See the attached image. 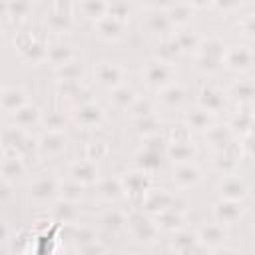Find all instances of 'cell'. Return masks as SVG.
Listing matches in <instances>:
<instances>
[{"label": "cell", "instance_id": "3957f363", "mask_svg": "<svg viewBox=\"0 0 255 255\" xmlns=\"http://www.w3.org/2000/svg\"><path fill=\"white\" fill-rule=\"evenodd\" d=\"M2 141H4V153L28 157L30 153H38V137H34L30 131H24L16 126H6L2 131Z\"/></svg>", "mask_w": 255, "mask_h": 255}, {"label": "cell", "instance_id": "d6a6232c", "mask_svg": "<svg viewBox=\"0 0 255 255\" xmlns=\"http://www.w3.org/2000/svg\"><path fill=\"white\" fill-rule=\"evenodd\" d=\"M197 155V147L191 139H183V141H171L167 143V151L165 157L177 165V163H189L193 157Z\"/></svg>", "mask_w": 255, "mask_h": 255}, {"label": "cell", "instance_id": "1f68e13d", "mask_svg": "<svg viewBox=\"0 0 255 255\" xmlns=\"http://www.w3.org/2000/svg\"><path fill=\"white\" fill-rule=\"evenodd\" d=\"M74 60H78L74 46H70V44H66V42H60V40H58V42H52V44L48 46V58H46V62H48L54 70H58V68L70 64V62H74Z\"/></svg>", "mask_w": 255, "mask_h": 255}, {"label": "cell", "instance_id": "ab89813d", "mask_svg": "<svg viewBox=\"0 0 255 255\" xmlns=\"http://www.w3.org/2000/svg\"><path fill=\"white\" fill-rule=\"evenodd\" d=\"M227 126L231 128L233 135L235 133H243L247 137V135H251L255 131V112H251V110H239V112H235L231 116V120H229Z\"/></svg>", "mask_w": 255, "mask_h": 255}, {"label": "cell", "instance_id": "6f0895ef", "mask_svg": "<svg viewBox=\"0 0 255 255\" xmlns=\"http://www.w3.org/2000/svg\"><path fill=\"white\" fill-rule=\"evenodd\" d=\"M16 189V185L14 183H10V181H4L2 179V201L4 203H8L10 201V197H12V191Z\"/></svg>", "mask_w": 255, "mask_h": 255}, {"label": "cell", "instance_id": "94428289", "mask_svg": "<svg viewBox=\"0 0 255 255\" xmlns=\"http://www.w3.org/2000/svg\"><path fill=\"white\" fill-rule=\"evenodd\" d=\"M253 12H255V10H253Z\"/></svg>", "mask_w": 255, "mask_h": 255}, {"label": "cell", "instance_id": "b9f144b4", "mask_svg": "<svg viewBox=\"0 0 255 255\" xmlns=\"http://www.w3.org/2000/svg\"><path fill=\"white\" fill-rule=\"evenodd\" d=\"M205 135V139H207V143L215 149V151H219V149H223L231 139H233V131H231V128L227 126V124H215L207 133H203Z\"/></svg>", "mask_w": 255, "mask_h": 255}, {"label": "cell", "instance_id": "d4e9b609", "mask_svg": "<svg viewBox=\"0 0 255 255\" xmlns=\"http://www.w3.org/2000/svg\"><path fill=\"white\" fill-rule=\"evenodd\" d=\"M227 94L215 86H205L199 92V108H203L205 112L217 116L219 112H223L227 108Z\"/></svg>", "mask_w": 255, "mask_h": 255}, {"label": "cell", "instance_id": "e0dca14e", "mask_svg": "<svg viewBox=\"0 0 255 255\" xmlns=\"http://www.w3.org/2000/svg\"><path fill=\"white\" fill-rule=\"evenodd\" d=\"M175 205V197H173V193H169L167 189H149L147 191V195L143 197V201H141V211H145L147 215H151V217H155L157 213H161V211H165V209H169V207H173Z\"/></svg>", "mask_w": 255, "mask_h": 255}, {"label": "cell", "instance_id": "680465c9", "mask_svg": "<svg viewBox=\"0 0 255 255\" xmlns=\"http://www.w3.org/2000/svg\"><path fill=\"white\" fill-rule=\"evenodd\" d=\"M193 255H205V249H203V247H199V249H197Z\"/></svg>", "mask_w": 255, "mask_h": 255}, {"label": "cell", "instance_id": "db71d44e", "mask_svg": "<svg viewBox=\"0 0 255 255\" xmlns=\"http://www.w3.org/2000/svg\"><path fill=\"white\" fill-rule=\"evenodd\" d=\"M237 28L241 30V34L249 40H255V12H247L239 18Z\"/></svg>", "mask_w": 255, "mask_h": 255}, {"label": "cell", "instance_id": "f35d334b", "mask_svg": "<svg viewBox=\"0 0 255 255\" xmlns=\"http://www.w3.org/2000/svg\"><path fill=\"white\" fill-rule=\"evenodd\" d=\"M157 100L163 108L167 110H179L183 104H185V90L179 86V84H169L167 88L159 90L157 92Z\"/></svg>", "mask_w": 255, "mask_h": 255}, {"label": "cell", "instance_id": "ba28073f", "mask_svg": "<svg viewBox=\"0 0 255 255\" xmlns=\"http://www.w3.org/2000/svg\"><path fill=\"white\" fill-rule=\"evenodd\" d=\"M120 177H122V183H124L126 197L131 203H135L137 207H141L143 197L151 189V175H147V173H143L139 169H129V171L122 173Z\"/></svg>", "mask_w": 255, "mask_h": 255}, {"label": "cell", "instance_id": "30bf717a", "mask_svg": "<svg viewBox=\"0 0 255 255\" xmlns=\"http://www.w3.org/2000/svg\"><path fill=\"white\" fill-rule=\"evenodd\" d=\"M173 76H175V68L165 64V62H159L155 58H151L143 66V80L155 92H159V90L167 88L169 84H173Z\"/></svg>", "mask_w": 255, "mask_h": 255}, {"label": "cell", "instance_id": "9c48e42d", "mask_svg": "<svg viewBox=\"0 0 255 255\" xmlns=\"http://www.w3.org/2000/svg\"><path fill=\"white\" fill-rule=\"evenodd\" d=\"M223 66L229 72L243 74V72H247V70H251L255 66V50L249 44H233V46H227L225 58H223Z\"/></svg>", "mask_w": 255, "mask_h": 255}, {"label": "cell", "instance_id": "f907efd6", "mask_svg": "<svg viewBox=\"0 0 255 255\" xmlns=\"http://www.w3.org/2000/svg\"><path fill=\"white\" fill-rule=\"evenodd\" d=\"M129 116H131V120L135 122V120H141V118H147V116H153L155 114V110H153V106H151V102L147 100V98H137L135 100V104L129 108V112H128Z\"/></svg>", "mask_w": 255, "mask_h": 255}, {"label": "cell", "instance_id": "5b68a950", "mask_svg": "<svg viewBox=\"0 0 255 255\" xmlns=\"http://www.w3.org/2000/svg\"><path fill=\"white\" fill-rule=\"evenodd\" d=\"M28 195L38 205H54L60 199V179L42 173L28 183Z\"/></svg>", "mask_w": 255, "mask_h": 255}, {"label": "cell", "instance_id": "836d02e7", "mask_svg": "<svg viewBox=\"0 0 255 255\" xmlns=\"http://www.w3.org/2000/svg\"><path fill=\"white\" fill-rule=\"evenodd\" d=\"M153 219H155L159 231L175 233V231H179V229L185 227V213H183V209H179L175 205L169 207V209H165V211H161V213H157Z\"/></svg>", "mask_w": 255, "mask_h": 255}, {"label": "cell", "instance_id": "f546056e", "mask_svg": "<svg viewBox=\"0 0 255 255\" xmlns=\"http://www.w3.org/2000/svg\"><path fill=\"white\" fill-rule=\"evenodd\" d=\"M163 157H165V153H161V151H153V149L141 147L133 155V169H139V171H143L147 175H153V173H157L161 169Z\"/></svg>", "mask_w": 255, "mask_h": 255}, {"label": "cell", "instance_id": "5bb4252c", "mask_svg": "<svg viewBox=\"0 0 255 255\" xmlns=\"http://www.w3.org/2000/svg\"><path fill=\"white\" fill-rule=\"evenodd\" d=\"M217 193L221 199L243 201L249 195V187L239 173H231V175H221V179L217 183Z\"/></svg>", "mask_w": 255, "mask_h": 255}, {"label": "cell", "instance_id": "f6af8a7d", "mask_svg": "<svg viewBox=\"0 0 255 255\" xmlns=\"http://www.w3.org/2000/svg\"><path fill=\"white\" fill-rule=\"evenodd\" d=\"M183 54L179 52V48H177V44L173 42V38H167V40H161L159 42V46H157V50H155V60H159V62H165V64H169V66H175V62L181 58Z\"/></svg>", "mask_w": 255, "mask_h": 255}, {"label": "cell", "instance_id": "484cf974", "mask_svg": "<svg viewBox=\"0 0 255 255\" xmlns=\"http://www.w3.org/2000/svg\"><path fill=\"white\" fill-rule=\"evenodd\" d=\"M183 126L191 131V133H207L213 126H215V116L205 112L203 108H193L183 116Z\"/></svg>", "mask_w": 255, "mask_h": 255}, {"label": "cell", "instance_id": "ac0fdd59", "mask_svg": "<svg viewBox=\"0 0 255 255\" xmlns=\"http://www.w3.org/2000/svg\"><path fill=\"white\" fill-rule=\"evenodd\" d=\"M68 177H72L74 181L82 183L84 187L94 185V183L100 181L98 165H96V161H92V159H88V157L76 159V161H72L70 167H68Z\"/></svg>", "mask_w": 255, "mask_h": 255}, {"label": "cell", "instance_id": "4316f807", "mask_svg": "<svg viewBox=\"0 0 255 255\" xmlns=\"http://www.w3.org/2000/svg\"><path fill=\"white\" fill-rule=\"evenodd\" d=\"M128 211L126 209H120V207H108L106 211H102L100 215V227L102 231L106 233H122L128 229Z\"/></svg>", "mask_w": 255, "mask_h": 255}, {"label": "cell", "instance_id": "7c38bea8", "mask_svg": "<svg viewBox=\"0 0 255 255\" xmlns=\"http://www.w3.org/2000/svg\"><path fill=\"white\" fill-rule=\"evenodd\" d=\"M241 143H235L233 139L219 151H215V159H213V169L219 175H231L237 173V167L241 163Z\"/></svg>", "mask_w": 255, "mask_h": 255}, {"label": "cell", "instance_id": "8fae6325", "mask_svg": "<svg viewBox=\"0 0 255 255\" xmlns=\"http://www.w3.org/2000/svg\"><path fill=\"white\" fill-rule=\"evenodd\" d=\"M70 118H72V124H74L76 128H82V129H96V128H100V126L106 122V112H104V108H102L100 104L90 102V104L72 108Z\"/></svg>", "mask_w": 255, "mask_h": 255}, {"label": "cell", "instance_id": "d6986e66", "mask_svg": "<svg viewBox=\"0 0 255 255\" xmlns=\"http://www.w3.org/2000/svg\"><path fill=\"white\" fill-rule=\"evenodd\" d=\"M197 239H199V245L203 249H221L225 239H227V231H225V225L217 223V221H211V223H205L197 229Z\"/></svg>", "mask_w": 255, "mask_h": 255}, {"label": "cell", "instance_id": "7402d4cb", "mask_svg": "<svg viewBox=\"0 0 255 255\" xmlns=\"http://www.w3.org/2000/svg\"><path fill=\"white\" fill-rule=\"evenodd\" d=\"M126 26H128L126 22H122V20L106 14L104 18H100L94 24V30H96V34L104 42H118V40H122L126 36Z\"/></svg>", "mask_w": 255, "mask_h": 255}, {"label": "cell", "instance_id": "6da1fadb", "mask_svg": "<svg viewBox=\"0 0 255 255\" xmlns=\"http://www.w3.org/2000/svg\"><path fill=\"white\" fill-rule=\"evenodd\" d=\"M126 231L139 245H153L159 239V233H161L157 223H155V219L151 215H147L145 211H141L139 207L129 211V215H128V229Z\"/></svg>", "mask_w": 255, "mask_h": 255}, {"label": "cell", "instance_id": "c3c4849f", "mask_svg": "<svg viewBox=\"0 0 255 255\" xmlns=\"http://www.w3.org/2000/svg\"><path fill=\"white\" fill-rule=\"evenodd\" d=\"M82 197H84V185H82V183L74 181L72 177L60 179V199L78 203Z\"/></svg>", "mask_w": 255, "mask_h": 255}, {"label": "cell", "instance_id": "7dc6e473", "mask_svg": "<svg viewBox=\"0 0 255 255\" xmlns=\"http://www.w3.org/2000/svg\"><path fill=\"white\" fill-rule=\"evenodd\" d=\"M54 74H56L58 82H76V84L84 82V66L78 60H74V62L54 70Z\"/></svg>", "mask_w": 255, "mask_h": 255}, {"label": "cell", "instance_id": "8d00e7d4", "mask_svg": "<svg viewBox=\"0 0 255 255\" xmlns=\"http://www.w3.org/2000/svg\"><path fill=\"white\" fill-rule=\"evenodd\" d=\"M173 42L177 44L179 52L185 56V54H197L203 38L195 32V30H189V28H181V30H175L173 32Z\"/></svg>", "mask_w": 255, "mask_h": 255}, {"label": "cell", "instance_id": "9f6ffc18", "mask_svg": "<svg viewBox=\"0 0 255 255\" xmlns=\"http://www.w3.org/2000/svg\"><path fill=\"white\" fill-rule=\"evenodd\" d=\"M241 151H243V155L255 159V133H251V135H247V137L243 139V143H241Z\"/></svg>", "mask_w": 255, "mask_h": 255}, {"label": "cell", "instance_id": "11a10c76", "mask_svg": "<svg viewBox=\"0 0 255 255\" xmlns=\"http://www.w3.org/2000/svg\"><path fill=\"white\" fill-rule=\"evenodd\" d=\"M106 253V245L102 241H94L82 247H76V255H104Z\"/></svg>", "mask_w": 255, "mask_h": 255}, {"label": "cell", "instance_id": "603a6c76", "mask_svg": "<svg viewBox=\"0 0 255 255\" xmlns=\"http://www.w3.org/2000/svg\"><path fill=\"white\" fill-rule=\"evenodd\" d=\"M28 104V92L20 86H4L0 92V106L2 112L8 116H14L20 108Z\"/></svg>", "mask_w": 255, "mask_h": 255}, {"label": "cell", "instance_id": "d590c367", "mask_svg": "<svg viewBox=\"0 0 255 255\" xmlns=\"http://www.w3.org/2000/svg\"><path fill=\"white\" fill-rule=\"evenodd\" d=\"M98 193L102 199L106 201H120L126 197V191H124V183H122V177L120 175H108V177H102L98 181Z\"/></svg>", "mask_w": 255, "mask_h": 255}, {"label": "cell", "instance_id": "83f0119b", "mask_svg": "<svg viewBox=\"0 0 255 255\" xmlns=\"http://www.w3.org/2000/svg\"><path fill=\"white\" fill-rule=\"evenodd\" d=\"M199 239H197V231L193 229H179L173 233L171 237V251L175 255H193L197 249H199Z\"/></svg>", "mask_w": 255, "mask_h": 255}, {"label": "cell", "instance_id": "816d5d0a", "mask_svg": "<svg viewBox=\"0 0 255 255\" xmlns=\"http://www.w3.org/2000/svg\"><path fill=\"white\" fill-rule=\"evenodd\" d=\"M108 153H110V145H108L104 139H94V141H90V143L86 145V157L92 159V161L102 159V157H106Z\"/></svg>", "mask_w": 255, "mask_h": 255}, {"label": "cell", "instance_id": "44dd1931", "mask_svg": "<svg viewBox=\"0 0 255 255\" xmlns=\"http://www.w3.org/2000/svg\"><path fill=\"white\" fill-rule=\"evenodd\" d=\"M199 181H201V169H199L193 161L173 165V169H171V183H173L177 189L195 187Z\"/></svg>", "mask_w": 255, "mask_h": 255}, {"label": "cell", "instance_id": "e575fe53", "mask_svg": "<svg viewBox=\"0 0 255 255\" xmlns=\"http://www.w3.org/2000/svg\"><path fill=\"white\" fill-rule=\"evenodd\" d=\"M229 98L239 102L241 106L255 104V78H239L229 86Z\"/></svg>", "mask_w": 255, "mask_h": 255}, {"label": "cell", "instance_id": "4fadbf2b", "mask_svg": "<svg viewBox=\"0 0 255 255\" xmlns=\"http://www.w3.org/2000/svg\"><path fill=\"white\" fill-rule=\"evenodd\" d=\"M124 78H126V70L116 62H100L94 68V80L102 88H106L108 92H112L118 86H122Z\"/></svg>", "mask_w": 255, "mask_h": 255}, {"label": "cell", "instance_id": "4dcf8cb0", "mask_svg": "<svg viewBox=\"0 0 255 255\" xmlns=\"http://www.w3.org/2000/svg\"><path fill=\"white\" fill-rule=\"evenodd\" d=\"M50 215L56 223L68 227V225H76L80 223V207L78 203L74 201H64V199H58L52 207H50Z\"/></svg>", "mask_w": 255, "mask_h": 255}, {"label": "cell", "instance_id": "ffe728a7", "mask_svg": "<svg viewBox=\"0 0 255 255\" xmlns=\"http://www.w3.org/2000/svg\"><path fill=\"white\" fill-rule=\"evenodd\" d=\"M42 120H44V112H42L36 104H32V102H28V104H26L24 108H20L14 116H10L12 126H16V128H20V129H24V131H30V133H32L34 128L42 126Z\"/></svg>", "mask_w": 255, "mask_h": 255}, {"label": "cell", "instance_id": "52a82bcc", "mask_svg": "<svg viewBox=\"0 0 255 255\" xmlns=\"http://www.w3.org/2000/svg\"><path fill=\"white\" fill-rule=\"evenodd\" d=\"M143 26L147 30V34L159 38L161 40H167L173 36L175 28L171 26L165 10H163V4H153V6H145V14H143Z\"/></svg>", "mask_w": 255, "mask_h": 255}, {"label": "cell", "instance_id": "f1b7e54d", "mask_svg": "<svg viewBox=\"0 0 255 255\" xmlns=\"http://www.w3.org/2000/svg\"><path fill=\"white\" fill-rule=\"evenodd\" d=\"M163 10H165L171 26L181 30V28H187V24L193 18L197 6L189 4V2H175V4H163Z\"/></svg>", "mask_w": 255, "mask_h": 255}, {"label": "cell", "instance_id": "bcb514c9", "mask_svg": "<svg viewBox=\"0 0 255 255\" xmlns=\"http://www.w3.org/2000/svg\"><path fill=\"white\" fill-rule=\"evenodd\" d=\"M30 12H32V4H28V2H4L2 4L4 20H12V22L16 20V24L26 20V16H30Z\"/></svg>", "mask_w": 255, "mask_h": 255}, {"label": "cell", "instance_id": "9a60e30c", "mask_svg": "<svg viewBox=\"0 0 255 255\" xmlns=\"http://www.w3.org/2000/svg\"><path fill=\"white\" fill-rule=\"evenodd\" d=\"M245 213L243 201H233V199H217L213 203V221L221 225H233L237 223Z\"/></svg>", "mask_w": 255, "mask_h": 255}, {"label": "cell", "instance_id": "f5cc1de1", "mask_svg": "<svg viewBox=\"0 0 255 255\" xmlns=\"http://www.w3.org/2000/svg\"><path fill=\"white\" fill-rule=\"evenodd\" d=\"M131 8L133 6H129L126 2H108V14L118 18V20H122V22H126V24H128V18L131 14Z\"/></svg>", "mask_w": 255, "mask_h": 255}, {"label": "cell", "instance_id": "ee69618b", "mask_svg": "<svg viewBox=\"0 0 255 255\" xmlns=\"http://www.w3.org/2000/svg\"><path fill=\"white\" fill-rule=\"evenodd\" d=\"M76 12L82 16V18H86V20H90V22H98L100 18H104L106 14H108V2H100V0H90V2H80V4H76Z\"/></svg>", "mask_w": 255, "mask_h": 255}, {"label": "cell", "instance_id": "cb8c5ba5", "mask_svg": "<svg viewBox=\"0 0 255 255\" xmlns=\"http://www.w3.org/2000/svg\"><path fill=\"white\" fill-rule=\"evenodd\" d=\"M26 175H28V163H26V159L20 157V155L4 153V157H2V179L16 185V183L24 181Z\"/></svg>", "mask_w": 255, "mask_h": 255}, {"label": "cell", "instance_id": "681fc988", "mask_svg": "<svg viewBox=\"0 0 255 255\" xmlns=\"http://www.w3.org/2000/svg\"><path fill=\"white\" fill-rule=\"evenodd\" d=\"M133 126H135L137 135H141L143 139H147V137H151V135H157V133H159L161 122H159V116H157V114H153V116H147V118L135 120V122H133Z\"/></svg>", "mask_w": 255, "mask_h": 255}, {"label": "cell", "instance_id": "7a4b0ae2", "mask_svg": "<svg viewBox=\"0 0 255 255\" xmlns=\"http://www.w3.org/2000/svg\"><path fill=\"white\" fill-rule=\"evenodd\" d=\"M225 50H227V46L223 44V40H219L215 36L203 38V42L195 54V70H199L203 74L215 72L219 66H223Z\"/></svg>", "mask_w": 255, "mask_h": 255}, {"label": "cell", "instance_id": "2e32d148", "mask_svg": "<svg viewBox=\"0 0 255 255\" xmlns=\"http://www.w3.org/2000/svg\"><path fill=\"white\" fill-rule=\"evenodd\" d=\"M68 135L64 131H44L38 137V155L42 157H58L68 147Z\"/></svg>", "mask_w": 255, "mask_h": 255}, {"label": "cell", "instance_id": "7bdbcfd3", "mask_svg": "<svg viewBox=\"0 0 255 255\" xmlns=\"http://www.w3.org/2000/svg\"><path fill=\"white\" fill-rule=\"evenodd\" d=\"M70 124H72L70 114H66L62 110H50L44 114V120H42L44 131H64Z\"/></svg>", "mask_w": 255, "mask_h": 255}, {"label": "cell", "instance_id": "8992f818", "mask_svg": "<svg viewBox=\"0 0 255 255\" xmlns=\"http://www.w3.org/2000/svg\"><path fill=\"white\" fill-rule=\"evenodd\" d=\"M76 12V4H64V2H56L48 6V12L44 16V24L46 30L62 36L68 34L74 26V14Z\"/></svg>", "mask_w": 255, "mask_h": 255}, {"label": "cell", "instance_id": "91938a15", "mask_svg": "<svg viewBox=\"0 0 255 255\" xmlns=\"http://www.w3.org/2000/svg\"><path fill=\"white\" fill-rule=\"evenodd\" d=\"M126 255H135V253H126Z\"/></svg>", "mask_w": 255, "mask_h": 255}, {"label": "cell", "instance_id": "277c9868", "mask_svg": "<svg viewBox=\"0 0 255 255\" xmlns=\"http://www.w3.org/2000/svg\"><path fill=\"white\" fill-rule=\"evenodd\" d=\"M14 46L18 50V54L22 56V60L28 64H40V62H46V58H48L50 44L44 38L36 36L34 32L18 30L14 36Z\"/></svg>", "mask_w": 255, "mask_h": 255}, {"label": "cell", "instance_id": "74e56055", "mask_svg": "<svg viewBox=\"0 0 255 255\" xmlns=\"http://www.w3.org/2000/svg\"><path fill=\"white\" fill-rule=\"evenodd\" d=\"M137 98L139 96L135 94V90L128 84H122V86H118L116 90L110 92V104L118 112H129V108L135 104Z\"/></svg>", "mask_w": 255, "mask_h": 255}, {"label": "cell", "instance_id": "60d3db41", "mask_svg": "<svg viewBox=\"0 0 255 255\" xmlns=\"http://www.w3.org/2000/svg\"><path fill=\"white\" fill-rule=\"evenodd\" d=\"M66 229H68V233H70V239H72L74 247H82V245H88V243L100 241L98 229H96L94 225L76 223V225H68Z\"/></svg>", "mask_w": 255, "mask_h": 255}]
</instances>
